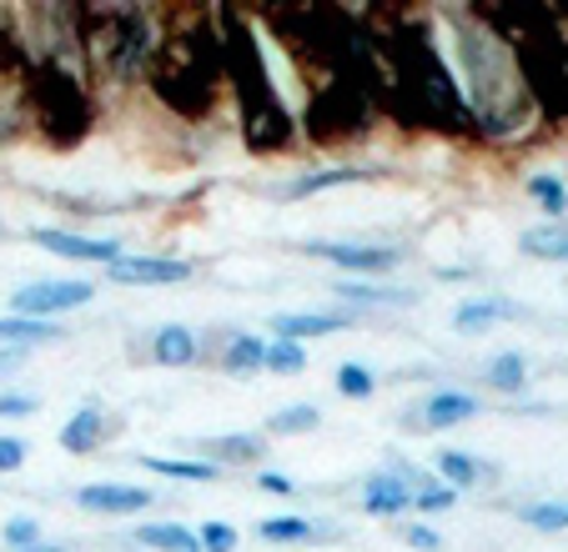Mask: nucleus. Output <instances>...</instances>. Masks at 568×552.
Wrapping results in <instances>:
<instances>
[{
  "label": "nucleus",
  "mask_w": 568,
  "mask_h": 552,
  "mask_svg": "<svg viewBox=\"0 0 568 552\" xmlns=\"http://www.w3.org/2000/svg\"><path fill=\"white\" fill-rule=\"evenodd\" d=\"M26 367V347H0V377H11Z\"/></svg>",
  "instance_id": "ea45409f"
},
{
  "label": "nucleus",
  "mask_w": 568,
  "mask_h": 552,
  "mask_svg": "<svg viewBox=\"0 0 568 552\" xmlns=\"http://www.w3.org/2000/svg\"><path fill=\"white\" fill-rule=\"evenodd\" d=\"M357 321V311H277L272 317V331L277 341H312V337H337Z\"/></svg>",
  "instance_id": "f8f14e48"
},
{
  "label": "nucleus",
  "mask_w": 568,
  "mask_h": 552,
  "mask_svg": "<svg viewBox=\"0 0 568 552\" xmlns=\"http://www.w3.org/2000/svg\"><path fill=\"white\" fill-rule=\"evenodd\" d=\"M262 372H277V377L307 372V347H297V341H272L267 357H262Z\"/></svg>",
  "instance_id": "7c9ffc66"
},
{
  "label": "nucleus",
  "mask_w": 568,
  "mask_h": 552,
  "mask_svg": "<svg viewBox=\"0 0 568 552\" xmlns=\"http://www.w3.org/2000/svg\"><path fill=\"white\" fill-rule=\"evenodd\" d=\"M141 468H146L151 478H172V482H216L222 478V468L202 462V457H141Z\"/></svg>",
  "instance_id": "412c9836"
},
{
  "label": "nucleus",
  "mask_w": 568,
  "mask_h": 552,
  "mask_svg": "<svg viewBox=\"0 0 568 552\" xmlns=\"http://www.w3.org/2000/svg\"><path fill=\"white\" fill-rule=\"evenodd\" d=\"M438 21L448 25V45L443 55H453V75L458 91L468 101L473 136L483 141H518L538 126V106L528 96L524 71H518L508 41L498 35V25L488 21L483 6H448L438 11Z\"/></svg>",
  "instance_id": "f257e3e1"
},
{
  "label": "nucleus",
  "mask_w": 568,
  "mask_h": 552,
  "mask_svg": "<svg viewBox=\"0 0 568 552\" xmlns=\"http://www.w3.org/2000/svg\"><path fill=\"white\" fill-rule=\"evenodd\" d=\"M61 321H26V317H0V347H36V341H61Z\"/></svg>",
  "instance_id": "393cba45"
},
{
  "label": "nucleus",
  "mask_w": 568,
  "mask_h": 552,
  "mask_svg": "<svg viewBox=\"0 0 568 552\" xmlns=\"http://www.w3.org/2000/svg\"><path fill=\"white\" fill-rule=\"evenodd\" d=\"M166 11L151 6H75V45H81V75L87 85L131 91L146 85V71L156 61Z\"/></svg>",
  "instance_id": "20e7f679"
},
{
  "label": "nucleus",
  "mask_w": 568,
  "mask_h": 552,
  "mask_svg": "<svg viewBox=\"0 0 568 552\" xmlns=\"http://www.w3.org/2000/svg\"><path fill=\"white\" fill-rule=\"evenodd\" d=\"M397 538L408 542V548H418V552H443V538L433 528H423V522H403V528H397Z\"/></svg>",
  "instance_id": "c9c22d12"
},
{
  "label": "nucleus",
  "mask_w": 568,
  "mask_h": 552,
  "mask_svg": "<svg viewBox=\"0 0 568 552\" xmlns=\"http://www.w3.org/2000/svg\"><path fill=\"white\" fill-rule=\"evenodd\" d=\"M146 85L172 116H182V121L212 116L216 96L226 91L216 11H166V31H161Z\"/></svg>",
  "instance_id": "f03ea898"
},
{
  "label": "nucleus",
  "mask_w": 568,
  "mask_h": 552,
  "mask_svg": "<svg viewBox=\"0 0 568 552\" xmlns=\"http://www.w3.org/2000/svg\"><path fill=\"white\" fill-rule=\"evenodd\" d=\"M216 31H222V61L226 85L236 96V116H242V141L257 156H282L297 146V116H292L282 85L272 81L267 61H262L252 16L242 11H216Z\"/></svg>",
  "instance_id": "7ed1b4c3"
},
{
  "label": "nucleus",
  "mask_w": 568,
  "mask_h": 552,
  "mask_svg": "<svg viewBox=\"0 0 568 552\" xmlns=\"http://www.w3.org/2000/svg\"><path fill=\"white\" fill-rule=\"evenodd\" d=\"M257 538L262 542H312V538H317V522L297 518V512H277V518H262L257 522Z\"/></svg>",
  "instance_id": "cd10ccee"
},
{
  "label": "nucleus",
  "mask_w": 568,
  "mask_h": 552,
  "mask_svg": "<svg viewBox=\"0 0 568 552\" xmlns=\"http://www.w3.org/2000/svg\"><path fill=\"white\" fill-rule=\"evenodd\" d=\"M297 252L317 256V262H333L357 276H387L403 266V246H383V242H302Z\"/></svg>",
  "instance_id": "423d86ee"
},
{
  "label": "nucleus",
  "mask_w": 568,
  "mask_h": 552,
  "mask_svg": "<svg viewBox=\"0 0 568 552\" xmlns=\"http://www.w3.org/2000/svg\"><path fill=\"white\" fill-rule=\"evenodd\" d=\"M333 297L353 301V307H413L408 287H383V282H333Z\"/></svg>",
  "instance_id": "aec40b11"
},
{
  "label": "nucleus",
  "mask_w": 568,
  "mask_h": 552,
  "mask_svg": "<svg viewBox=\"0 0 568 552\" xmlns=\"http://www.w3.org/2000/svg\"><path fill=\"white\" fill-rule=\"evenodd\" d=\"M514 317H524V307H518V301L473 297V301H463V307L453 311V331H458V337H483V331H494L498 321H514Z\"/></svg>",
  "instance_id": "ddd939ff"
},
{
  "label": "nucleus",
  "mask_w": 568,
  "mask_h": 552,
  "mask_svg": "<svg viewBox=\"0 0 568 552\" xmlns=\"http://www.w3.org/2000/svg\"><path fill=\"white\" fill-rule=\"evenodd\" d=\"M528 202H538L558 222V216H568V181L554 176V171H534L528 176Z\"/></svg>",
  "instance_id": "bb28decb"
},
{
  "label": "nucleus",
  "mask_w": 568,
  "mask_h": 552,
  "mask_svg": "<svg viewBox=\"0 0 568 552\" xmlns=\"http://www.w3.org/2000/svg\"><path fill=\"white\" fill-rule=\"evenodd\" d=\"M257 488L267 492V498H292V492H297V482H292L287 472H262V478H257Z\"/></svg>",
  "instance_id": "58836bf2"
},
{
  "label": "nucleus",
  "mask_w": 568,
  "mask_h": 552,
  "mask_svg": "<svg viewBox=\"0 0 568 552\" xmlns=\"http://www.w3.org/2000/svg\"><path fill=\"white\" fill-rule=\"evenodd\" d=\"M483 412V402L473 392H458V387H438L428 392L413 412H403L397 422L408 427V432H448V427H463Z\"/></svg>",
  "instance_id": "6e6552de"
},
{
  "label": "nucleus",
  "mask_w": 568,
  "mask_h": 552,
  "mask_svg": "<svg viewBox=\"0 0 568 552\" xmlns=\"http://www.w3.org/2000/svg\"><path fill=\"white\" fill-rule=\"evenodd\" d=\"M483 382L494 387V392H524L528 387V357L524 351H504V357H494L488 367H483Z\"/></svg>",
  "instance_id": "a878e982"
},
{
  "label": "nucleus",
  "mask_w": 568,
  "mask_h": 552,
  "mask_svg": "<svg viewBox=\"0 0 568 552\" xmlns=\"http://www.w3.org/2000/svg\"><path fill=\"white\" fill-rule=\"evenodd\" d=\"M458 508V492L453 488H428V492H418V498H413V512H428V518H438V512H453Z\"/></svg>",
  "instance_id": "f704fd0d"
},
{
  "label": "nucleus",
  "mask_w": 568,
  "mask_h": 552,
  "mask_svg": "<svg viewBox=\"0 0 568 552\" xmlns=\"http://www.w3.org/2000/svg\"><path fill=\"white\" fill-rule=\"evenodd\" d=\"M0 538H6V548H11V552H26V548H36V542H41V522H36V518H11L6 528H0Z\"/></svg>",
  "instance_id": "72a5a7b5"
},
{
  "label": "nucleus",
  "mask_w": 568,
  "mask_h": 552,
  "mask_svg": "<svg viewBox=\"0 0 568 552\" xmlns=\"http://www.w3.org/2000/svg\"><path fill=\"white\" fill-rule=\"evenodd\" d=\"M524 522L534 532H564L568 528V502H528Z\"/></svg>",
  "instance_id": "2f4dec72"
},
{
  "label": "nucleus",
  "mask_w": 568,
  "mask_h": 552,
  "mask_svg": "<svg viewBox=\"0 0 568 552\" xmlns=\"http://www.w3.org/2000/svg\"><path fill=\"white\" fill-rule=\"evenodd\" d=\"M377 176H383L377 166H317V171H307L302 181H292L287 196H292V202H307V196H317V192H333V186H357V181H377Z\"/></svg>",
  "instance_id": "a211bd4d"
},
{
  "label": "nucleus",
  "mask_w": 568,
  "mask_h": 552,
  "mask_svg": "<svg viewBox=\"0 0 568 552\" xmlns=\"http://www.w3.org/2000/svg\"><path fill=\"white\" fill-rule=\"evenodd\" d=\"M363 512L367 518H408L413 512V488L397 472H377L363 488Z\"/></svg>",
  "instance_id": "2eb2a0df"
},
{
  "label": "nucleus",
  "mask_w": 568,
  "mask_h": 552,
  "mask_svg": "<svg viewBox=\"0 0 568 552\" xmlns=\"http://www.w3.org/2000/svg\"><path fill=\"white\" fill-rule=\"evenodd\" d=\"M236 528L232 522H202V528H196V548L202 552H236Z\"/></svg>",
  "instance_id": "473e14b6"
},
{
  "label": "nucleus",
  "mask_w": 568,
  "mask_h": 552,
  "mask_svg": "<svg viewBox=\"0 0 568 552\" xmlns=\"http://www.w3.org/2000/svg\"><path fill=\"white\" fill-rule=\"evenodd\" d=\"M262 357H267V341L236 331V337L222 347V361H216V367L232 372V377H252V372H262Z\"/></svg>",
  "instance_id": "5701e85b"
},
{
  "label": "nucleus",
  "mask_w": 568,
  "mask_h": 552,
  "mask_svg": "<svg viewBox=\"0 0 568 552\" xmlns=\"http://www.w3.org/2000/svg\"><path fill=\"white\" fill-rule=\"evenodd\" d=\"M267 457V442L252 432H232V437H212V442H202V462H212V468H252V462H262Z\"/></svg>",
  "instance_id": "f3484780"
},
{
  "label": "nucleus",
  "mask_w": 568,
  "mask_h": 552,
  "mask_svg": "<svg viewBox=\"0 0 568 552\" xmlns=\"http://www.w3.org/2000/svg\"><path fill=\"white\" fill-rule=\"evenodd\" d=\"M26 121L41 131L51 146H75L91 131V85L81 71H65L51 61H31V75L21 85Z\"/></svg>",
  "instance_id": "39448f33"
},
{
  "label": "nucleus",
  "mask_w": 568,
  "mask_h": 552,
  "mask_svg": "<svg viewBox=\"0 0 568 552\" xmlns=\"http://www.w3.org/2000/svg\"><path fill=\"white\" fill-rule=\"evenodd\" d=\"M433 468H438V482L453 492H468V488H483L488 478H498L494 462H483V457L473 452H458V447H443L438 457H433Z\"/></svg>",
  "instance_id": "4468645a"
},
{
  "label": "nucleus",
  "mask_w": 568,
  "mask_h": 552,
  "mask_svg": "<svg viewBox=\"0 0 568 552\" xmlns=\"http://www.w3.org/2000/svg\"><path fill=\"white\" fill-rule=\"evenodd\" d=\"M518 246H524V256H534V262H568V226L564 222L528 226V232L518 236Z\"/></svg>",
  "instance_id": "4be33fe9"
},
{
  "label": "nucleus",
  "mask_w": 568,
  "mask_h": 552,
  "mask_svg": "<svg viewBox=\"0 0 568 552\" xmlns=\"http://www.w3.org/2000/svg\"><path fill=\"white\" fill-rule=\"evenodd\" d=\"M131 538L151 552H202L196 548V532H186L182 522H141Z\"/></svg>",
  "instance_id": "b1692460"
},
{
  "label": "nucleus",
  "mask_w": 568,
  "mask_h": 552,
  "mask_svg": "<svg viewBox=\"0 0 568 552\" xmlns=\"http://www.w3.org/2000/svg\"><path fill=\"white\" fill-rule=\"evenodd\" d=\"M106 282H121V287H182V282H192V262H182V256H116L106 266Z\"/></svg>",
  "instance_id": "1a4fd4ad"
},
{
  "label": "nucleus",
  "mask_w": 568,
  "mask_h": 552,
  "mask_svg": "<svg viewBox=\"0 0 568 552\" xmlns=\"http://www.w3.org/2000/svg\"><path fill=\"white\" fill-rule=\"evenodd\" d=\"M151 488H136V482H97V488L75 492V508L101 512V518H126V512H146L151 508Z\"/></svg>",
  "instance_id": "9b49d317"
},
{
  "label": "nucleus",
  "mask_w": 568,
  "mask_h": 552,
  "mask_svg": "<svg viewBox=\"0 0 568 552\" xmlns=\"http://www.w3.org/2000/svg\"><path fill=\"white\" fill-rule=\"evenodd\" d=\"M151 357H156L161 367H196L202 337H196L192 327H182V321H166V327L151 337Z\"/></svg>",
  "instance_id": "6ab92c4d"
},
{
  "label": "nucleus",
  "mask_w": 568,
  "mask_h": 552,
  "mask_svg": "<svg viewBox=\"0 0 568 552\" xmlns=\"http://www.w3.org/2000/svg\"><path fill=\"white\" fill-rule=\"evenodd\" d=\"M26 552H71V548H61V542H36V548H26Z\"/></svg>",
  "instance_id": "a19ab883"
},
{
  "label": "nucleus",
  "mask_w": 568,
  "mask_h": 552,
  "mask_svg": "<svg viewBox=\"0 0 568 552\" xmlns=\"http://www.w3.org/2000/svg\"><path fill=\"white\" fill-rule=\"evenodd\" d=\"M101 437H106V407L101 402H87L81 412H71L65 417V427H61V452H71V457H87V452H97L101 447Z\"/></svg>",
  "instance_id": "dca6fc26"
},
{
  "label": "nucleus",
  "mask_w": 568,
  "mask_h": 552,
  "mask_svg": "<svg viewBox=\"0 0 568 552\" xmlns=\"http://www.w3.org/2000/svg\"><path fill=\"white\" fill-rule=\"evenodd\" d=\"M91 297H97V287H91V282H31V287H21L11 297V317L51 321V317H61V311L87 307Z\"/></svg>",
  "instance_id": "0eeeda50"
},
{
  "label": "nucleus",
  "mask_w": 568,
  "mask_h": 552,
  "mask_svg": "<svg viewBox=\"0 0 568 552\" xmlns=\"http://www.w3.org/2000/svg\"><path fill=\"white\" fill-rule=\"evenodd\" d=\"M317 427H322V407L297 402V407H282V412H272L267 432L272 437H302V432H317Z\"/></svg>",
  "instance_id": "c85d7f7f"
},
{
  "label": "nucleus",
  "mask_w": 568,
  "mask_h": 552,
  "mask_svg": "<svg viewBox=\"0 0 568 552\" xmlns=\"http://www.w3.org/2000/svg\"><path fill=\"white\" fill-rule=\"evenodd\" d=\"M26 468V437H0V472Z\"/></svg>",
  "instance_id": "e433bc0d"
},
{
  "label": "nucleus",
  "mask_w": 568,
  "mask_h": 552,
  "mask_svg": "<svg viewBox=\"0 0 568 552\" xmlns=\"http://www.w3.org/2000/svg\"><path fill=\"white\" fill-rule=\"evenodd\" d=\"M0 417H36V397H26V392H0Z\"/></svg>",
  "instance_id": "4c0bfd02"
},
{
  "label": "nucleus",
  "mask_w": 568,
  "mask_h": 552,
  "mask_svg": "<svg viewBox=\"0 0 568 552\" xmlns=\"http://www.w3.org/2000/svg\"><path fill=\"white\" fill-rule=\"evenodd\" d=\"M31 242L41 246V252L61 256V262H101V266H111L116 256H126V242H116V236H81V232H55V226H36Z\"/></svg>",
  "instance_id": "9d476101"
},
{
  "label": "nucleus",
  "mask_w": 568,
  "mask_h": 552,
  "mask_svg": "<svg viewBox=\"0 0 568 552\" xmlns=\"http://www.w3.org/2000/svg\"><path fill=\"white\" fill-rule=\"evenodd\" d=\"M564 287H568V282H564Z\"/></svg>",
  "instance_id": "79ce46f5"
},
{
  "label": "nucleus",
  "mask_w": 568,
  "mask_h": 552,
  "mask_svg": "<svg viewBox=\"0 0 568 552\" xmlns=\"http://www.w3.org/2000/svg\"><path fill=\"white\" fill-rule=\"evenodd\" d=\"M333 387H337V397H347V402H367V397L377 392V377L367 372L363 361H343L337 377H333Z\"/></svg>",
  "instance_id": "c756f323"
}]
</instances>
